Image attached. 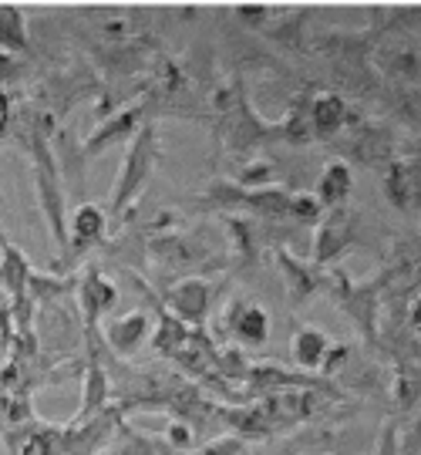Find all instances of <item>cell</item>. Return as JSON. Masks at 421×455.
<instances>
[{
    "mask_svg": "<svg viewBox=\"0 0 421 455\" xmlns=\"http://www.w3.org/2000/svg\"><path fill=\"white\" fill-rule=\"evenodd\" d=\"M31 159H34V182H37V199L51 227V236L61 246V257L68 253V223H65V186H61V169L58 159L44 139H31Z\"/></svg>",
    "mask_w": 421,
    "mask_h": 455,
    "instance_id": "6da1fadb",
    "label": "cell"
},
{
    "mask_svg": "<svg viewBox=\"0 0 421 455\" xmlns=\"http://www.w3.org/2000/svg\"><path fill=\"white\" fill-rule=\"evenodd\" d=\"M155 159H159V135H155V125L146 122L142 129L135 132L129 152H125V159H122V172H118V180H115V189H112L115 216H122V212L129 210L131 199L142 193V186H146L148 176H152V169H155Z\"/></svg>",
    "mask_w": 421,
    "mask_h": 455,
    "instance_id": "7a4b0ae2",
    "label": "cell"
},
{
    "mask_svg": "<svg viewBox=\"0 0 421 455\" xmlns=\"http://www.w3.org/2000/svg\"><path fill=\"white\" fill-rule=\"evenodd\" d=\"M219 327L226 331L229 338L243 347H263L270 341V314L259 304H246V300H233L223 314Z\"/></svg>",
    "mask_w": 421,
    "mask_h": 455,
    "instance_id": "3957f363",
    "label": "cell"
},
{
    "mask_svg": "<svg viewBox=\"0 0 421 455\" xmlns=\"http://www.w3.org/2000/svg\"><path fill=\"white\" fill-rule=\"evenodd\" d=\"M354 216L344 210H330L327 212V220L317 227V240H314V267L321 270V267H330V263H338L344 257V250L354 243Z\"/></svg>",
    "mask_w": 421,
    "mask_h": 455,
    "instance_id": "277c9868",
    "label": "cell"
},
{
    "mask_svg": "<svg viewBox=\"0 0 421 455\" xmlns=\"http://www.w3.org/2000/svg\"><path fill=\"white\" fill-rule=\"evenodd\" d=\"M165 304L163 307L176 317V321H182V324L189 327L193 324L195 331L206 324V314H210V283L206 280H182V283H176L172 291H165Z\"/></svg>",
    "mask_w": 421,
    "mask_h": 455,
    "instance_id": "5b68a950",
    "label": "cell"
},
{
    "mask_svg": "<svg viewBox=\"0 0 421 455\" xmlns=\"http://www.w3.org/2000/svg\"><path fill=\"white\" fill-rule=\"evenodd\" d=\"M115 300H118L115 283H112V280H105V276H101V270L91 263V267L82 274V280H78V307H82L84 327L101 324V317L115 307Z\"/></svg>",
    "mask_w": 421,
    "mask_h": 455,
    "instance_id": "8992f818",
    "label": "cell"
},
{
    "mask_svg": "<svg viewBox=\"0 0 421 455\" xmlns=\"http://www.w3.org/2000/svg\"><path fill=\"white\" fill-rule=\"evenodd\" d=\"M142 125H146V101H135L129 108H118L112 118H105V122L88 135L84 156H95V152L108 148L112 142H118V139H129V135H135Z\"/></svg>",
    "mask_w": 421,
    "mask_h": 455,
    "instance_id": "52a82bcc",
    "label": "cell"
},
{
    "mask_svg": "<svg viewBox=\"0 0 421 455\" xmlns=\"http://www.w3.org/2000/svg\"><path fill=\"white\" fill-rule=\"evenodd\" d=\"M148 314L146 310H129V314H122V317H115L105 324V344L112 347V355L118 358H129L135 355L148 338Z\"/></svg>",
    "mask_w": 421,
    "mask_h": 455,
    "instance_id": "ba28073f",
    "label": "cell"
},
{
    "mask_svg": "<svg viewBox=\"0 0 421 455\" xmlns=\"http://www.w3.org/2000/svg\"><path fill=\"white\" fill-rule=\"evenodd\" d=\"M105 229H108V216H105V210L95 206V203H78L75 212H71L68 250H75V257H78V253H84L88 246H95L105 240Z\"/></svg>",
    "mask_w": 421,
    "mask_h": 455,
    "instance_id": "9c48e42d",
    "label": "cell"
},
{
    "mask_svg": "<svg viewBox=\"0 0 421 455\" xmlns=\"http://www.w3.org/2000/svg\"><path fill=\"white\" fill-rule=\"evenodd\" d=\"M307 122H310V139L330 142V139L347 125V105H344V98L340 95L310 98Z\"/></svg>",
    "mask_w": 421,
    "mask_h": 455,
    "instance_id": "30bf717a",
    "label": "cell"
},
{
    "mask_svg": "<svg viewBox=\"0 0 421 455\" xmlns=\"http://www.w3.org/2000/svg\"><path fill=\"white\" fill-rule=\"evenodd\" d=\"M108 398H112V374L105 364H95V361H88L84 364V395H82V408H78V415H75V422H88V419H95L98 411H105L108 408Z\"/></svg>",
    "mask_w": 421,
    "mask_h": 455,
    "instance_id": "8fae6325",
    "label": "cell"
},
{
    "mask_svg": "<svg viewBox=\"0 0 421 455\" xmlns=\"http://www.w3.org/2000/svg\"><path fill=\"white\" fill-rule=\"evenodd\" d=\"M354 189V172H351V165L347 163H330L321 172V180H317V203L321 206H330V210H340L344 203H347V196Z\"/></svg>",
    "mask_w": 421,
    "mask_h": 455,
    "instance_id": "7c38bea8",
    "label": "cell"
},
{
    "mask_svg": "<svg viewBox=\"0 0 421 455\" xmlns=\"http://www.w3.org/2000/svg\"><path fill=\"white\" fill-rule=\"evenodd\" d=\"M276 263H280V270H283L287 283H290L293 304H304L310 293L324 291V276H321L317 267H307V263L293 260L290 253H283V250L276 253Z\"/></svg>",
    "mask_w": 421,
    "mask_h": 455,
    "instance_id": "4fadbf2b",
    "label": "cell"
},
{
    "mask_svg": "<svg viewBox=\"0 0 421 455\" xmlns=\"http://www.w3.org/2000/svg\"><path fill=\"white\" fill-rule=\"evenodd\" d=\"M31 267L24 260V253L17 246H4L0 250V287L7 293V300L14 297H28V280H31Z\"/></svg>",
    "mask_w": 421,
    "mask_h": 455,
    "instance_id": "5bb4252c",
    "label": "cell"
},
{
    "mask_svg": "<svg viewBox=\"0 0 421 455\" xmlns=\"http://www.w3.org/2000/svg\"><path fill=\"white\" fill-rule=\"evenodd\" d=\"M388 199L398 210H411L415 206V189H418V172H415V159H398L388 169V180H385Z\"/></svg>",
    "mask_w": 421,
    "mask_h": 455,
    "instance_id": "9a60e30c",
    "label": "cell"
},
{
    "mask_svg": "<svg viewBox=\"0 0 421 455\" xmlns=\"http://www.w3.org/2000/svg\"><path fill=\"white\" fill-rule=\"evenodd\" d=\"M290 347H293V361H297L300 368L317 371L327 355V347H330V341H327V334L321 331V327H300V331L293 334Z\"/></svg>",
    "mask_w": 421,
    "mask_h": 455,
    "instance_id": "2e32d148",
    "label": "cell"
},
{
    "mask_svg": "<svg viewBox=\"0 0 421 455\" xmlns=\"http://www.w3.org/2000/svg\"><path fill=\"white\" fill-rule=\"evenodd\" d=\"M155 310H159V331H155V338H152V347H155L163 358L172 361L179 355V347L189 341L193 331L182 324V321H176V317L165 307H159V304H155Z\"/></svg>",
    "mask_w": 421,
    "mask_h": 455,
    "instance_id": "e0dca14e",
    "label": "cell"
},
{
    "mask_svg": "<svg viewBox=\"0 0 421 455\" xmlns=\"http://www.w3.org/2000/svg\"><path fill=\"white\" fill-rule=\"evenodd\" d=\"M0 48L7 51H28V37H24V20L17 7L0 4Z\"/></svg>",
    "mask_w": 421,
    "mask_h": 455,
    "instance_id": "ac0fdd59",
    "label": "cell"
},
{
    "mask_svg": "<svg viewBox=\"0 0 421 455\" xmlns=\"http://www.w3.org/2000/svg\"><path fill=\"white\" fill-rule=\"evenodd\" d=\"M391 395H394L398 415H401V411H415V405H418V374H415V368H398L394 385H391Z\"/></svg>",
    "mask_w": 421,
    "mask_h": 455,
    "instance_id": "d6986e66",
    "label": "cell"
},
{
    "mask_svg": "<svg viewBox=\"0 0 421 455\" xmlns=\"http://www.w3.org/2000/svg\"><path fill=\"white\" fill-rule=\"evenodd\" d=\"M240 180V189H246V193H253V189H263V186H270V182L276 180V172H274V165L270 163H250L236 176Z\"/></svg>",
    "mask_w": 421,
    "mask_h": 455,
    "instance_id": "ffe728a7",
    "label": "cell"
},
{
    "mask_svg": "<svg viewBox=\"0 0 421 455\" xmlns=\"http://www.w3.org/2000/svg\"><path fill=\"white\" fill-rule=\"evenodd\" d=\"M321 203L314 196H290V206H287V216L297 220V223H317L321 220Z\"/></svg>",
    "mask_w": 421,
    "mask_h": 455,
    "instance_id": "44dd1931",
    "label": "cell"
},
{
    "mask_svg": "<svg viewBox=\"0 0 421 455\" xmlns=\"http://www.w3.org/2000/svg\"><path fill=\"white\" fill-rule=\"evenodd\" d=\"M347 364H351V347H347V344H330L317 371L324 374V378H330V374L340 371V368H347Z\"/></svg>",
    "mask_w": 421,
    "mask_h": 455,
    "instance_id": "7402d4cb",
    "label": "cell"
},
{
    "mask_svg": "<svg viewBox=\"0 0 421 455\" xmlns=\"http://www.w3.org/2000/svg\"><path fill=\"white\" fill-rule=\"evenodd\" d=\"M165 439H169V449H193L195 445V432H193V425H186V422H169V428H165Z\"/></svg>",
    "mask_w": 421,
    "mask_h": 455,
    "instance_id": "603a6c76",
    "label": "cell"
},
{
    "mask_svg": "<svg viewBox=\"0 0 421 455\" xmlns=\"http://www.w3.org/2000/svg\"><path fill=\"white\" fill-rule=\"evenodd\" d=\"M398 422H385L381 439H377V455H398Z\"/></svg>",
    "mask_w": 421,
    "mask_h": 455,
    "instance_id": "cb8c5ba5",
    "label": "cell"
},
{
    "mask_svg": "<svg viewBox=\"0 0 421 455\" xmlns=\"http://www.w3.org/2000/svg\"><path fill=\"white\" fill-rule=\"evenodd\" d=\"M195 455H243V442H240V439H219V442H212V445H206L203 452H195Z\"/></svg>",
    "mask_w": 421,
    "mask_h": 455,
    "instance_id": "d4e9b609",
    "label": "cell"
},
{
    "mask_svg": "<svg viewBox=\"0 0 421 455\" xmlns=\"http://www.w3.org/2000/svg\"><path fill=\"white\" fill-rule=\"evenodd\" d=\"M17 71H20V65H17L14 54H7V51H0V82L4 78H14Z\"/></svg>",
    "mask_w": 421,
    "mask_h": 455,
    "instance_id": "484cf974",
    "label": "cell"
},
{
    "mask_svg": "<svg viewBox=\"0 0 421 455\" xmlns=\"http://www.w3.org/2000/svg\"><path fill=\"white\" fill-rule=\"evenodd\" d=\"M7 125H11V95L0 92V135L7 132Z\"/></svg>",
    "mask_w": 421,
    "mask_h": 455,
    "instance_id": "4316f807",
    "label": "cell"
},
{
    "mask_svg": "<svg viewBox=\"0 0 421 455\" xmlns=\"http://www.w3.org/2000/svg\"><path fill=\"white\" fill-rule=\"evenodd\" d=\"M398 455H418V435H415V428L408 432L405 442H398Z\"/></svg>",
    "mask_w": 421,
    "mask_h": 455,
    "instance_id": "83f0119b",
    "label": "cell"
},
{
    "mask_svg": "<svg viewBox=\"0 0 421 455\" xmlns=\"http://www.w3.org/2000/svg\"><path fill=\"white\" fill-rule=\"evenodd\" d=\"M240 17H246V20H266V7L246 4V7H240Z\"/></svg>",
    "mask_w": 421,
    "mask_h": 455,
    "instance_id": "f1b7e54d",
    "label": "cell"
},
{
    "mask_svg": "<svg viewBox=\"0 0 421 455\" xmlns=\"http://www.w3.org/2000/svg\"><path fill=\"white\" fill-rule=\"evenodd\" d=\"M4 246H7V240H4V233H0V250H4Z\"/></svg>",
    "mask_w": 421,
    "mask_h": 455,
    "instance_id": "f546056e",
    "label": "cell"
}]
</instances>
